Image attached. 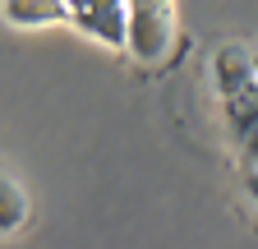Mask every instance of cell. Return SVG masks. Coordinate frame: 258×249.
Here are the masks:
<instances>
[{"mask_svg": "<svg viewBox=\"0 0 258 249\" xmlns=\"http://www.w3.org/2000/svg\"><path fill=\"white\" fill-rule=\"evenodd\" d=\"M212 88H217L221 125L231 134V143L249 139L258 130V60H253V46L221 42L212 55Z\"/></svg>", "mask_w": 258, "mask_h": 249, "instance_id": "1", "label": "cell"}, {"mask_svg": "<svg viewBox=\"0 0 258 249\" xmlns=\"http://www.w3.org/2000/svg\"><path fill=\"white\" fill-rule=\"evenodd\" d=\"M180 42V0H129V55L166 65Z\"/></svg>", "mask_w": 258, "mask_h": 249, "instance_id": "2", "label": "cell"}, {"mask_svg": "<svg viewBox=\"0 0 258 249\" xmlns=\"http://www.w3.org/2000/svg\"><path fill=\"white\" fill-rule=\"evenodd\" d=\"M64 14L79 37L106 46V51H129V0H64Z\"/></svg>", "mask_w": 258, "mask_h": 249, "instance_id": "3", "label": "cell"}, {"mask_svg": "<svg viewBox=\"0 0 258 249\" xmlns=\"http://www.w3.org/2000/svg\"><path fill=\"white\" fill-rule=\"evenodd\" d=\"M0 19H5V28H19V33H42V28L70 23L64 0H0Z\"/></svg>", "mask_w": 258, "mask_h": 249, "instance_id": "4", "label": "cell"}, {"mask_svg": "<svg viewBox=\"0 0 258 249\" xmlns=\"http://www.w3.org/2000/svg\"><path fill=\"white\" fill-rule=\"evenodd\" d=\"M28 217H32V199H28V190H23L14 175L0 171V235L23 231Z\"/></svg>", "mask_w": 258, "mask_h": 249, "instance_id": "5", "label": "cell"}, {"mask_svg": "<svg viewBox=\"0 0 258 249\" xmlns=\"http://www.w3.org/2000/svg\"><path fill=\"white\" fill-rule=\"evenodd\" d=\"M240 184H244V194L258 203V162H244V171H240Z\"/></svg>", "mask_w": 258, "mask_h": 249, "instance_id": "6", "label": "cell"}, {"mask_svg": "<svg viewBox=\"0 0 258 249\" xmlns=\"http://www.w3.org/2000/svg\"><path fill=\"white\" fill-rule=\"evenodd\" d=\"M235 148H240V162H258V130H253L249 139H240Z\"/></svg>", "mask_w": 258, "mask_h": 249, "instance_id": "7", "label": "cell"}, {"mask_svg": "<svg viewBox=\"0 0 258 249\" xmlns=\"http://www.w3.org/2000/svg\"><path fill=\"white\" fill-rule=\"evenodd\" d=\"M253 60H258V46H253Z\"/></svg>", "mask_w": 258, "mask_h": 249, "instance_id": "8", "label": "cell"}]
</instances>
